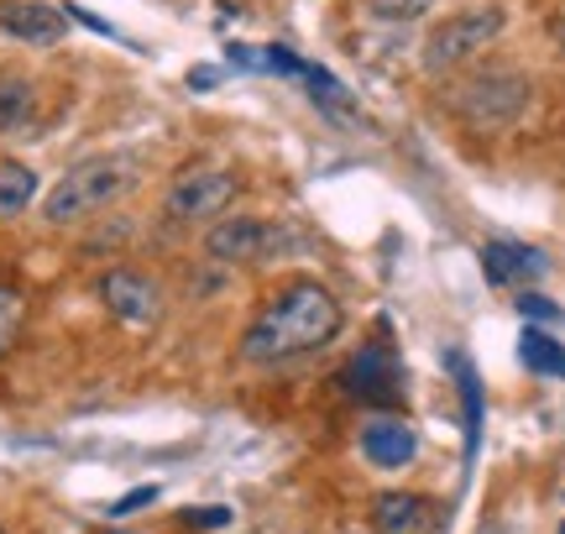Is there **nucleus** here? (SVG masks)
I'll list each match as a JSON object with an SVG mask.
<instances>
[{
  "label": "nucleus",
  "instance_id": "4",
  "mask_svg": "<svg viewBox=\"0 0 565 534\" xmlns=\"http://www.w3.org/2000/svg\"><path fill=\"white\" fill-rule=\"evenodd\" d=\"M524 100H529V84H524V74H513V68H487V74H471L466 84L450 89V105L477 126L513 121V116L524 110Z\"/></svg>",
  "mask_w": 565,
  "mask_h": 534
},
{
  "label": "nucleus",
  "instance_id": "23",
  "mask_svg": "<svg viewBox=\"0 0 565 534\" xmlns=\"http://www.w3.org/2000/svg\"><path fill=\"white\" fill-rule=\"evenodd\" d=\"M561 47H565V26H561Z\"/></svg>",
  "mask_w": 565,
  "mask_h": 534
},
{
  "label": "nucleus",
  "instance_id": "13",
  "mask_svg": "<svg viewBox=\"0 0 565 534\" xmlns=\"http://www.w3.org/2000/svg\"><path fill=\"white\" fill-rule=\"evenodd\" d=\"M38 200V173L26 163H11V158H0V221H11L21 210Z\"/></svg>",
  "mask_w": 565,
  "mask_h": 534
},
{
  "label": "nucleus",
  "instance_id": "22",
  "mask_svg": "<svg viewBox=\"0 0 565 534\" xmlns=\"http://www.w3.org/2000/svg\"><path fill=\"white\" fill-rule=\"evenodd\" d=\"M221 79V74H215V68H194V74H189V84H194V89H210V84Z\"/></svg>",
  "mask_w": 565,
  "mask_h": 534
},
{
  "label": "nucleus",
  "instance_id": "8",
  "mask_svg": "<svg viewBox=\"0 0 565 534\" xmlns=\"http://www.w3.org/2000/svg\"><path fill=\"white\" fill-rule=\"evenodd\" d=\"M100 299L105 309L116 314V320H126V325H152L162 314V293L152 278H141V273H131V267H116V273H105L100 278Z\"/></svg>",
  "mask_w": 565,
  "mask_h": 534
},
{
  "label": "nucleus",
  "instance_id": "24",
  "mask_svg": "<svg viewBox=\"0 0 565 534\" xmlns=\"http://www.w3.org/2000/svg\"><path fill=\"white\" fill-rule=\"evenodd\" d=\"M351 534H362V530H351Z\"/></svg>",
  "mask_w": 565,
  "mask_h": 534
},
{
  "label": "nucleus",
  "instance_id": "1",
  "mask_svg": "<svg viewBox=\"0 0 565 534\" xmlns=\"http://www.w3.org/2000/svg\"><path fill=\"white\" fill-rule=\"evenodd\" d=\"M341 335V305L320 284H299L278 293V305H267L242 335V356L257 367L294 362L303 351H320Z\"/></svg>",
  "mask_w": 565,
  "mask_h": 534
},
{
  "label": "nucleus",
  "instance_id": "18",
  "mask_svg": "<svg viewBox=\"0 0 565 534\" xmlns=\"http://www.w3.org/2000/svg\"><path fill=\"white\" fill-rule=\"evenodd\" d=\"M366 11L377 21H414L429 11V0H366Z\"/></svg>",
  "mask_w": 565,
  "mask_h": 534
},
{
  "label": "nucleus",
  "instance_id": "21",
  "mask_svg": "<svg viewBox=\"0 0 565 534\" xmlns=\"http://www.w3.org/2000/svg\"><path fill=\"white\" fill-rule=\"evenodd\" d=\"M189 524H204V530H225V524H231V509H189Z\"/></svg>",
  "mask_w": 565,
  "mask_h": 534
},
{
  "label": "nucleus",
  "instance_id": "6",
  "mask_svg": "<svg viewBox=\"0 0 565 534\" xmlns=\"http://www.w3.org/2000/svg\"><path fill=\"white\" fill-rule=\"evenodd\" d=\"M236 200V173H225V168H189L179 173V184L168 189V221H210V215H221L231 210Z\"/></svg>",
  "mask_w": 565,
  "mask_h": 534
},
{
  "label": "nucleus",
  "instance_id": "19",
  "mask_svg": "<svg viewBox=\"0 0 565 534\" xmlns=\"http://www.w3.org/2000/svg\"><path fill=\"white\" fill-rule=\"evenodd\" d=\"M519 314H524V320H545V325H555V320H561V305H550L545 293H524V299H519Z\"/></svg>",
  "mask_w": 565,
  "mask_h": 534
},
{
  "label": "nucleus",
  "instance_id": "25",
  "mask_svg": "<svg viewBox=\"0 0 565 534\" xmlns=\"http://www.w3.org/2000/svg\"><path fill=\"white\" fill-rule=\"evenodd\" d=\"M561 534H565V524H561Z\"/></svg>",
  "mask_w": 565,
  "mask_h": 534
},
{
  "label": "nucleus",
  "instance_id": "11",
  "mask_svg": "<svg viewBox=\"0 0 565 534\" xmlns=\"http://www.w3.org/2000/svg\"><path fill=\"white\" fill-rule=\"evenodd\" d=\"M414 451H419V440H414V430H408L404 419H372V425L362 430V456L372 461V467H383V472L408 467Z\"/></svg>",
  "mask_w": 565,
  "mask_h": 534
},
{
  "label": "nucleus",
  "instance_id": "10",
  "mask_svg": "<svg viewBox=\"0 0 565 534\" xmlns=\"http://www.w3.org/2000/svg\"><path fill=\"white\" fill-rule=\"evenodd\" d=\"M545 252H534L524 247V242H487L482 247V273H487V284H534V278H545Z\"/></svg>",
  "mask_w": 565,
  "mask_h": 534
},
{
  "label": "nucleus",
  "instance_id": "2",
  "mask_svg": "<svg viewBox=\"0 0 565 534\" xmlns=\"http://www.w3.org/2000/svg\"><path fill=\"white\" fill-rule=\"evenodd\" d=\"M141 179V158L137 152H100V158H84L63 173L53 194H47V221L53 226H68V221H84L95 210L116 205L121 194H131Z\"/></svg>",
  "mask_w": 565,
  "mask_h": 534
},
{
  "label": "nucleus",
  "instance_id": "17",
  "mask_svg": "<svg viewBox=\"0 0 565 534\" xmlns=\"http://www.w3.org/2000/svg\"><path fill=\"white\" fill-rule=\"evenodd\" d=\"M21 314H26L21 293H17V288H0V356H6V351H11V341H17Z\"/></svg>",
  "mask_w": 565,
  "mask_h": 534
},
{
  "label": "nucleus",
  "instance_id": "7",
  "mask_svg": "<svg viewBox=\"0 0 565 534\" xmlns=\"http://www.w3.org/2000/svg\"><path fill=\"white\" fill-rule=\"evenodd\" d=\"M282 247V231L267 226V221H221V226L210 231V242L204 252L215 257V263H267L273 252Z\"/></svg>",
  "mask_w": 565,
  "mask_h": 534
},
{
  "label": "nucleus",
  "instance_id": "12",
  "mask_svg": "<svg viewBox=\"0 0 565 534\" xmlns=\"http://www.w3.org/2000/svg\"><path fill=\"white\" fill-rule=\"evenodd\" d=\"M0 26L21 42H58L63 11L58 6H42V0H0Z\"/></svg>",
  "mask_w": 565,
  "mask_h": 534
},
{
  "label": "nucleus",
  "instance_id": "3",
  "mask_svg": "<svg viewBox=\"0 0 565 534\" xmlns=\"http://www.w3.org/2000/svg\"><path fill=\"white\" fill-rule=\"evenodd\" d=\"M498 32H503V11H498V6H466V11L445 17L440 26L424 38L419 58L429 74H450V68H461V63L477 58Z\"/></svg>",
  "mask_w": 565,
  "mask_h": 534
},
{
  "label": "nucleus",
  "instance_id": "5",
  "mask_svg": "<svg viewBox=\"0 0 565 534\" xmlns=\"http://www.w3.org/2000/svg\"><path fill=\"white\" fill-rule=\"evenodd\" d=\"M345 393L372 404V409L404 404V367H398V356H393L387 341H372V346H362L345 362Z\"/></svg>",
  "mask_w": 565,
  "mask_h": 534
},
{
  "label": "nucleus",
  "instance_id": "20",
  "mask_svg": "<svg viewBox=\"0 0 565 534\" xmlns=\"http://www.w3.org/2000/svg\"><path fill=\"white\" fill-rule=\"evenodd\" d=\"M147 503H158V488H137V493H126L121 503H110V514L126 519V514H137V509H147Z\"/></svg>",
  "mask_w": 565,
  "mask_h": 534
},
{
  "label": "nucleus",
  "instance_id": "26",
  "mask_svg": "<svg viewBox=\"0 0 565 534\" xmlns=\"http://www.w3.org/2000/svg\"><path fill=\"white\" fill-rule=\"evenodd\" d=\"M0 534H6V530H0Z\"/></svg>",
  "mask_w": 565,
  "mask_h": 534
},
{
  "label": "nucleus",
  "instance_id": "16",
  "mask_svg": "<svg viewBox=\"0 0 565 534\" xmlns=\"http://www.w3.org/2000/svg\"><path fill=\"white\" fill-rule=\"evenodd\" d=\"M450 367L461 372V393H466V451H477V440H482V388H477V372L466 367L461 356H450Z\"/></svg>",
  "mask_w": 565,
  "mask_h": 534
},
{
  "label": "nucleus",
  "instance_id": "14",
  "mask_svg": "<svg viewBox=\"0 0 565 534\" xmlns=\"http://www.w3.org/2000/svg\"><path fill=\"white\" fill-rule=\"evenodd\" d=\"M519 356H524L529 372H540V377H565V346L555 335H545L540 325L524 330V341H519Z\"/></svg>",
  "mask_w": 565,
  "mask_h": 534
},
{
  "label": "nucleus",
  "instance_id": "15",
  "mask_svg": "<svg viewBox=\"0 0 565 534\" xmlns=\"http://www.w3.org/2000/svg\"><path fill=\"white\" fill-rule=\"evenodd\" d=\"M26 116H32V84L0 79V131H21Z\"/></svg>",
  "mask_w": 565,
  "mask_h": 534
},
{
  "label": "nucleus",
  "instance_id": "9",
  "mask_svg": "<svg viewBox=\"0 0 565 534\" xmlns=\"http://www.w3.org/2000/svg\"><path fill=\"white\" fill-rule=\"evenodd\" d=\"M372 530L377 534H440V503L419 493H383L372 503Z\"/></svg>",
  "mask_w": 565,
  "mask_h": 534
}]
</instances>
